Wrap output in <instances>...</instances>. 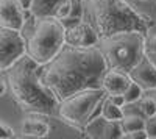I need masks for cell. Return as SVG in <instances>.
I'll return each instance as SVG.
<instances>
[{"label":"cell","mask_w":156,"mask_h":139,"mask_svg":"<svg viewBox=\"0 0 156 139\" xmlns=\"http://www.w3.org/2000/svg\"><path fill=\"white\" fill-rule=\"evenodd\" d=\"M106 62L98 45L75 47L64 44L58 55L39 66V78L58 100L90 87H101Z\"/></svg>","instance_id":"1"},{"label":"cell","mask_w":156,"mask_h":139,"mask_svg":"<svg viewBox=\"0 0 156 139\" xmlns=\"http://www.w3.org/2000/svg\"><path fill=\"white\" fill-rule=\"evenodd\" d=\"M6 81L14 102L27 112L58 114L59 100L39 78V64L27 53L6 70Z\"/></svg>","instance_id":"2"},{"label":"cell","mask_w":156,"mask_h":139,"mask_svg":"<svg viewBox=\"0 0 156 139\" xmlns=\"http://www.w3.org/2000/svg\"><path fill=\"white\" fill-rule=\"evenodd\" d=\"M83 19L94 27L98 39L123 30H137L144 34L153 27L150 16L136 11L125 0H81Z\"/></svg>","instance_id":"3"},{"label":"cell","mask_w":156,"mask_h":139,"mask_svg":"<svg viewBox=\"0 0 156 139\" xmlns=\"http://www.w3.org/2000/svg\"><path fill=\"white\" fill-rule=\"evenodd\" d=\"M147 34L137 30H123L100 37L97 45L105 58L106 67L129 72L145 55Z\"/></svg>","instance_id":"4"},{"label":"cell","mask_w":156,"mask_h":139,"mask_svg":"<svg viewBox=\"0 0 156 139\" xmlns=\"http://www.w3.org/2000/svg\"><path fill=\"white\" fill-rule=\"evenodd\" d=\"M30 22L31 30L27 36H23L27 44V55L39 66H44L53 59L66 44V27L53 16H30Z\"/></svg>","instance_id":"5"},{"label":"cell","mask_w":156,"mask_h":139,"mask_svg":"<svg viewBox=\"0 0 156 139\" xmlns=\"http://www.w3.org/2000/svg\"><path fill=\"white\" fill-rule=\"evenodd\" d=\"M105 95L106 94L101 87H90V89L75 92L59 100L56 116L69 127L81 131L84 125L97 114V109H100Z\"/></svg>","instance_id":"6"},{"label":"cell","mask_w":156,"mask_h":139,"mask_svg":"<svg viewBox=\"0 0 156 139\" xmlns=\"http://www.w3.org/2000/svg\"><path fill=\"white\" fill-rule=\"evenodd\" d=\"M27 53V44L22 31L0 27V70H6Z\"/></svg>","instance_id":"7"},{"label":"cell","mask_w":156,"mask_h":139,"mask_svg":"<svg viewBox=\"0 0 156 139\" xmlns=\"http://www.w3.org/2000/svg\"><path fill=\"white\" fill-rule=\"evenodd\" d=\"M66 27V44L75 47L95 45L98 36L94 27L84 19H64L61 20Z\"/></svg>","instance_id":"8"},{"label":"cell","mask_w":156,"mask_h":139,"mask_svg":"<svg viewBox=\"0 0 156 139\" xmlns=\"http://www.w3.org/2000/svg\"><path fill=\"white\" fill-rule=\"evenodd\" d=\"M81 133L86 137H90V139H95V137L97 139H115V137L120 139L122 130H120V123L119 122L106 120L98 112V114H95L84 125V128L81 130Z\"/></svg>","instance_id":"9"},{"label":"cell","mask_w":156,"mask_h":139,"mask_svg":"<svg viewBox=\"0 0 156 139\" xmlns=\"http://www.w3.org/2000/svg\"><path fill=\"white\" fill-rule=\"evenodd\" d=\"M30 12L23 9L19 0H0V27L22 30Z\"/></svg>","instance_id":"10"},{"label":"cell","mask_w":156,"mask_h":139,"mask_svg":"<svg viewBox=\"0 0 156 139\" xmlns=\"http://www.w3.org/2000/svg\"><path fill=\"white\" fill-rule=\"evenodd\" d=\"M128 77L136 81L144 91H150L156 87V66L144 55L140 61L128 72Z\"/></svg>","instance_id":"11"},{"label":"cell","mask_w":156,"mask_h":139,"mask_svg":"<svg viewBox=\"0 0 156 139\" xmlns=\"http://www.w3.org/2000/svg\"><path fill=\"white\" fill-rule=\"evenodd\" d=\"M45 117H47V114L30 112V114L22 120L20 134L23 137H34V139L47 137L50 134V123Z\"/></svg>","instance_id":"12"},{"label":"cell","mask_w":156,"mask_h":139,"mask_svg":"<svg viewBox=\"0 0 156 139\" xmlns=\"http://www.w3.org/2000/svg\"><path fill=\"white\" fill-rule=\"evenodd\" d=\"M129 81H131V78L128 77L126 72L115 70V69H106L101 77L100 86L105 91V94H123V91L126 89Z\"/></svg>","instance_id":"13"},{"label":"cell","mask_w":156,"mask_h":139,"mask_svg":"<svg viewBox=\"0 0 156 139\" xmlns=\"http://www.w3.org/2000/svg\"><path fill=\"white\" fill-rule=\"evenodd\" d=\"M61 0H31L28 12L33 17H45V16H53L56 5Z\"/></svg>","instance_id":"14"},{"label":"cell","mask_w":156,"mask_h":139,"mask_svg":"<svg viewBox=\"0 0 156 139\" xmlns=\"http://www.w3.org/2000/svg\"><path fill=\"white\" fill-rule=\"evenodd\" d=\"M119 123H120L122 133L140 131V130H144L145 116H144V114H125ZM120 136H122V134H120Z\"/></svg>","instance_id":"15"},{"label":"cell","mask_w":156,"mask_h":139,"mask_svg":"<svg viewBox=\"0 0 156 139\" xmlns=\"http://www.w3.org/2000/svg\"><path fill=\"white\" fill-rule=\"evenodd\" d=\"M100 114L105 117L106 120H111V122H120L122 117L125 116V112H123V108L114 105L111 100L105 95V98L101 100V105H100Z\"/></svg>","instance_id":"16"},{"label":"cell","mask_w":156,"mask_h":139,"mask_svg":"<svg viewBox=\"0 0 156 139\" xmlns=\"http://www.w3.org/2000/svg\"><path fill=\"white\" fill-rule=\"evenodd\" d=\"M144 89L136 83V81H129L128 86H126V89L123 91V95H125V100H126V105H133L136 102H139L140 97L144 95Z\"/></svg>","instance_id":"17"},{"label":"cell","mask_w":156,"mask_h":139,"mask_svg":"<svg viewBox=\"0 0 156 139\" xmlns=\"http://www.w3.org/2000/svg\"><path fill=\"white\" fill-rule=\"evenodd\" d=\"M139 102H140V111H142V114H144L145 117L156 116V103H154V100L148 94L142 95Z\"/></svg>","instance_id":"18"},{"label":"cell","mask_w":156,"mask_h":139,"mask_svg":"<svg viewBox=\"0 0 156 139\" xmlns=\"http://www.w3.org/2000/svg\"><path fill=\"white\" fill-rule=\"evenodd\" d=\"M144 131H145L147 139H156V116L145 117Z\"/></svg>","instance_id":"19"},{"label":"cell","mask_w":156,"mask_h":139,"mask_svg":"<svg viewBox=\"0 0 156 139\" xmlns=\"http://www.w3.org/2000/svg\"><path fill=\"white\" fill-rule=\"evenodd\" d=\"M8 137H14V130L0 120V139H8Z\"/></svg>","instance_id":"20"},{"label":"cell","mask_w":156,"mask_h":139,"mask_svg":"<svg viewBox=\"0 0 156 139\" xmlns=\"http://www.w3.org/2000/svg\"><path fill=\"white\" fill-rule=\"evenodd\" d=\"M106 97L111 100L114 105H117V106H120V108L126 106V100H125V95L123 94H106Z\"/></svg>","instance_id":"21"},{"label":"cell","mask_w":156,"mask_h":139,"mask_svg":"<svg viewBox=\"0 0 156 139\" xmlns=\"http://www.w3.org/2000/svg\"><path fill=\"white\" fill-rule=\"evenodd\" d=\"M120 139H147V136L144 130H140V131H133V133H122Z\"/></svg>","instance_id":"22"},{"label":"cell","mask_w":156,"mask_h":139,"mask_svg":"<svg viewBox=\"0 0 156 139\" xmlns=\"http://www.w3.org/2000/svg\"><path fill=\"white\" fill-rule=\"evenodd\" d=\"M145 50H156V33L151 34V36H147Z\"/></svg>","instance_id":"23"},{"label":"cell","mask_w":156,"mask_h":139,"mask_svg":"<svg viewBox=\"0 0 156 139\" xmlns=\"http://www.w3.org/2000/svg\"><path fill=\"white\" fill-rule=\"evenodd\" d=\"M8 81H6V78H0V97H3L6 92H8Z\"/></svg>","instance_id":"24"},{"label":"cell","mask_w":156,"mask_h":139,"mask_svg":"<svg viewBox=\"0 0 156 139\" xmlns=\"http://www.w3.org/2000/svg\"><path fill=\"white\" fill-rule=\"evenodd\" d=\"M145 55H147V58L153 62V64L156 66V50H145Z\"/></svg>","instance_id":"25"},{"label":"cell","mask_w":156,"mask_h":139,"mask_svg":"<svg viewBox=\"0 0 156 139\" xmlns=\"http://www.w3.org/2000/svg\"><path fill=\"white\" fill-rule=\"evenodd\" d=\"M19 3L23 6V9H27V11H28V8H30V3H31V0H19Z\"/></svg>","instance_id":"26"},{"label":"cell","mask_w":156,"mask_h":139,"mask_svg":"<svg viewBox=\"0 0 156 139\" xmlns=\"http://www.w3.org/2000/svg\"><path fill=\"white\" fill-rule=\"evenodd\" d=\"M148 92V95L154 100V103H156V87H154V89H150V91H147Z\"/></svg>","instance_id":"27"},{"label":"cell","mask_w":156,"mask_h":139,"mask_svg":"<svg viewBox=\"0 0 156 139\" xmlns=\"http://www.w3.org/2000/svg\"><path fill=\"white\" fill-rule=\"evenodd\" d=\"M140 2H145V0H140Z\"/></svg>","instance_id":"28"}]
</instances>
